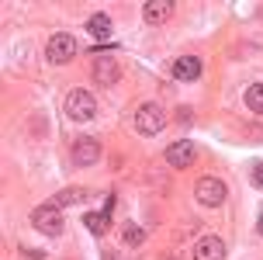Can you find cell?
<instances>
[{"instance_id":"obj_1","label":"cell","mask_w":263,"mask_h":260,"mask_svg":"<svg viewBox=\"0 0 263 260\" xmlns=\"http://www.w3.org/2000/svg\"><path fill=\"white\" fill-rule=\"evenodd\" d=\"M63 111L66 118H73V122H90L97 115V101H93L90 91H69L63 101Z\"/></svg>"},{"instance_id":"obj_8","label":"cell","mask_w":263,"mask_h":260,"mask_svg":"<svg viewBox=\"0 0 263 260\" xmlns=\"http://www.w3.org/2000/svg\"><path fill=\"white\" fill-rule=\"evenodd\" d=\"M118 77H121V66L115 63V59H111L107 52L93 59V80H97V83H104V87H111V83H115Z\"/></svg>"},{"instance_id":"obj_12","label":"cell","mask_w":263,"mask_h":260,"mask_svg":"<svg viewBox=\"0 0 263 260\" xmlns=\"http://www.w3.org/2000/svg\"><path fill=\"white\" fill-rule=\"evenodd\" d=\"M87 31H90L97 42H107L111 39V18H107V14H93L90 21H87Z\"/></svg>"},{"instance_id":"obj_9","label":"cell","mask_w":263,"mask_h":260,"mask_svg":"<svg viewBox=\"0 0 263 260\" xmlns=\"http://www.w3.org/2000/svg\"><path fill=\"white\" fill-rule=\"evenodd\" d=\"M194 260H225V243L218 236H201L194 243Z\"/></svg>"},{"instance_id":"obj_13","label":"cell","mask_w":263,"mask_h":260,"mask_svg":"<svg viewBox=\"0 0 263 260\" xmlns=\"http://www.w3.org/2000/svg\"><path fill=\"white\" fill-rule=\"evenodd\" d=\"M83 222H87V229L97 236H104L107 233V212H87L83 215Z\"/></svg>"},{"instance_id":"obj_5","label":"cell","mask_w":263,"mask_h":260,"mask_svg":"<svg viewBox=\"0 0 263 260\" xmlns=\"http://www.w3.org/2000/svg\"><path fill=\"white\" fill-rule=\"evenodd\" d=\"M194 195H197L201 205L215 208V205H222V201H225V184L218 181V177H201V181L194 184Z\"/></svg>"},{"instance_id":"obj_17","label":"cell","mask_w":263,"mask_h":260,"mask_svg":"<svg viewBox=\"0 0 263 260\" xmlns=\"http://www.w3.org/2000/svg\"><path fill=\"white\" fill-rule=\"evenodd\" d=\"M253 184H256V187L263 191V160L256 163V167H253Z\"/></svg>"},{"instance_id":"obj_18","label":"cell","mask_w":263,"mask_h":260,"mask_svg":"<svg viewBox=\"0 0 263 260\" xmlns=\"http://www.w3.org/2000/svg\"><path fill=\"white\" fill-rule=\"evenodd\" d=\"M256 229H260V233H263V215H260V222H256Z\"/></svg>"},{"instance_id":"obj_11","label":"cell","mask_w":263,"mask_h":260,"mask_svg":"<svg viewBox=\"0 0 263 260\" xmlns=\"http://www.w3.org/2000/svg\"><path fill=\"white\" fill-rule=\"evenodd\" d=\"M173 77L177 80H197L201 77V59H194V56H180V59L173 63Z\"/></svg>"},{"instance_id":"obj_7","label":"cell","mask_w":263,"mask_h":260,"mask_svg":"<svg viewBox=\"0 0 263 260\" xmlns=\"http://www.w3.org/2000/svg\"><path fill=\"white\" fill-rule=\"evenodd\" d=\"M97 160H101V143H97V139L83 135V139L73 143V163H77V167H93Z\"/></svg>"},{"instance_id":"obj_10","label":"cell","mask_w":263,"mask_h":260,"mask_svg":"<svg viewBox=\"0 0 263 260\" xmlns=\"http://www.w3.org/2000/svg\"><path fill=\"white\" fill-rule=\"evenodd\" d=\"M142 14H145L149 25H163V21L173 14V4H170V0H149V4L142 7Z\"/></svg>"},{"instance_id":"obj_2","label":"cell","mask_w":263,"mask_h":260,"mask_svg":"<svg viewBox=\"0 0 263 260\" xmlns=\"http://www.w3.org/2000/svg\"><path fill=\"white\" fill-rule=\"evenodd\" d=\"M77 39L69 35V31H55L52 39H49V45H45V59L52 66H63V63H69L73 56H77Z\"/></svg>"},{"instance_id":"obj_15","label":"cell","mask_w":263,"mask_h":260,"mask_svg":"<svg viewBox=\"0 0 263 260\" xmlns=\"http://www.w3.org/2000/svg\"><path fill=\"white\" fill-rule=\"evenodd\" d=\"M121 239L128 243V247H142V239H145V233L135 226V222H125V229H121Z\"/></svg>"},{"instance_id":"obj_16","label":"cell","mask_w":263,"mask_h":260,"mask_svg":"<svg viewBox=\"0 0 263 260\" xmlns=\"http://www.w3.org/2000/svg\"><path fill=\"white\" fill-rule=\"evenodd\" d=\"M80 198H83V191H63V195H55L52 201H49V205H73V201H80Z\"/></svg>"},{"instance_id":"obj_3","label":"cell","mask_w":263,"mask_h":260,"mask_svg":"<svg viewBox=\"0 0 263 260\" xmlns=\"http://www.w3.org/2000/svg\"><path fill=\"white\" fill-rule=\"evenodd\" d=\"M163 125H166V111L159 104L149 101L135 111V129L142 132V135H156V132H163Z\"/></svg>"},{"instance_id":"obj_6","label":"cell","mask_w":263,"mask_h":260,"mask_svg":"<svg viewBox=\"0 0 263 260\" xmlns=\"http://www.w3.org/2000/svg\"><path fill=\"white\" fill-rule=\"evenodd\" d=\"M166 163L170 167H177V170H184V167H191L197 160V146L191 143V139H180V143H173V146H166Z\"/></svg>"},{"instance_id":"obj_14","label":"cell","mask_w":263,"mask_h":260,"mask_svg":"<svg viewBox=\"0 0 263 260\" xmlns=\"http://www.w3.org/2000/svg\"><path fill=\"white\" fill-rule=\"evenodd\" d=\"M246 108L256 111V115H263V83H253L250 91H246Z\"/></svg>"},{"instance_id":"obj_4","label":"cell","mask_w":263,"mask_h":260,"mask_svg":"<svg viewBox=\"0 0 263 260\" xmlns=\"http://www.w3.org/2000/svg\"><path fill=\"white\" fill-rule=\"evenodd\" d=\"M31 226L45 236H59L63 233V215H59V208L55 205H42L31 212Z\"/></svg>"}]
</instances>
